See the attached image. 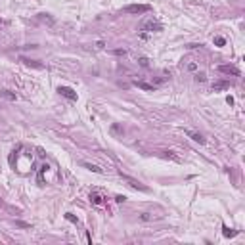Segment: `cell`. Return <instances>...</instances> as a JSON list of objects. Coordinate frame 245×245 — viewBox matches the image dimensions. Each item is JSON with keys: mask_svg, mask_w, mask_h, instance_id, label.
I'll list each match as a JSON object with an SVG mask.
<instances>
[{"mask_svg": "<svg viewBox=\"0 0 245 245\" xmlns=\"http://www.w3.org/2000/svg\"><path fill=\"white\" fill-rule=\"evenodd\" d=\"M27 65H33V67H38V69H42V63H37V61H29V59H23Z\"/></svg>", "mask_w": 245, "mask_h": 245, "instance_id": "15", "label": "cell"}, {"mask_svg": "<svg viewBox=\"0 0 245 245\" xmlns=\"http://www.w3.org/2000/svg\"><path fill=\"white\" fill-rule=\"evenodd\" d=\"M0 98H6V100L14 102L17 96H15V92H12V90H0Z\"/></svg>", "mask_w": 245, "mask_h": 245, "instance_id": "8", "label": "cell"}, {"mask_svg": "<svg viewBox=\"0 0 245 245\" xmlns=\"http://www.w3.org/2000/svg\"><path fill=\"white\" fill-rule=\"evenodd\" d=\"M215 44H216V46H224L226 40H224L222 37H215Z\"/></svg>", "mask_w": 245, "mask_h": 245, "instance_id": "14", "label": "cell"}, {"mask_svg": "<svg viewBox=\"0 0 245 245\" xmlns=\"http://www.w3.org/2000/svg\"><path fill=\"white\" fill-rule=\"evenodd\" d=\"M222 234L226 235V238H234V235H238V232L232 230V228H228V226H224V228H222Z\"/></svg>", "mask_w": 245, "mask_h": 245, "instance_id": "12", "label": "cell"}, {"mask_svg": "<svg viewBox=\"0 0 245 245\" xmlns=\"http://www.w3.org/2000/svg\"><path fill=\"white\" fill-rule=\"evenodd\" d=\"M140 65H142V67H147V65H150V61H147V58H140Z\"/></svg>", "mask_w": 245, "mask_h": 245, "instance_id": "18", "label": "cell"}, {"mask_svg": "<svg viewBox=\"0 0 245 245\" xmlns=\"http://www.w3.org/2000/svg\"><path fill=\"white\" fill-rule=\"evenodd\" d=\"M0 203H2V199H0Z\"/></svg>", "mask_w": 245, "mask_h": 245, "instance_id": "24", "label": "cell"}, {"mask_svg": "<svg viewBox=\"0 0 245 245\" xmlns=\"http://www.w3.org/2000/svg\"><path fill=\"white\" fill-rule=\"evenodd\" d=\"M228 82H226V81H218V82H213V90L215 92H218V90H226V88H228Z\"/></svg>", "mask_w": 245, "mask_h": 245, "instance_id": "9", "label": "cell"}, {"mask_svg": "<svg viewBox=\"0 0 245 245\" xmlns=\"http://www.w3.org/2000/svg\"><path fill=\"white\" fill-rule=\"evenodd\" d=\"M218 71L224 73V75H234V77H239V71L235 69L234 65H220L218 67Z\"/></svg>", "mask_w": 245, "mask_h": 245, "instance_id": "4", "label": "cell"}, {"mask_svg": "<svg viewBox=\"0 0 245 245\" xmlns=\"http://www.w3.org/2000/svg\"><path fill=\"white\" fill-rule=\"evenodd\" d=\"M4 25H8V21H4V19H0V27H4Z\"/></svg>", "mask_w": 245, "mask_h": 245, "instance_id": "23", "label": "cell"}, {"mask_svg": "<svg viewBox=\"0 0 245 245\" xmlns=\"http://www.w3.org/2000/svg\"><path fill=\"white\" fill-rule=\"evenodd\" d=\"M151 218H153L151 213H142V215H140V220H144V222L146 220H151Z\"/></svg>", "mask_w": 245, "mask_h": 245, "instance_id": "13", "label": "cell"}, {"mask_svg": "<svg viewBox=\"0 0 245 245\" xmlns=\"http://www.w3.org/2000/svg\"><path fill=\"white\" fill-rule=\"evenodd\" d=\"M65 218H67V220H71V222H75V224H77V218H75V216H73L71 213H67V215H65Z\"/></svg>", "mask_w": 245, "mask_h": 245, "instance_id": "19", "label": "cell"}, {"mask_svg": "<svg viewBox=\"0 0 245 245\" xmlns=\"http://www.w3.org/2000/svg\"><path fill=\"white\" fill-rule=\"evenodd\" d=\"M125 199H127L125 195H117V197H115V201H117V203H122V201H125Z\"/></svg>", "mask_w": 245, "mask_h": 245, "instance_id": "20", "label": "cell"}, {"mask_svg": "<svg viewBox=\"0 0 245 245\" xmlns=\"http://www.w3.org/2000/svg\"><path fill=\"white\" fill-rule=\"evenodd\" d=\"M90 201H92V203L94 205H102L103 203V197H102V194H100V191H90Z\"/></svg>", "mask_w": 245, "mask_h": 245, "instance_id": "7", "label": "cell"}, {"mask_svg": "<svg viewBox=\"0 0 245 245\" xmlns=\"http://www.w3.org/2000/svg\"><path fill=\"white\" fill-rule=\"evenodd\" d=\"M188 69H190V71H195L197 65H195V63H188Z\"/></svg>", "mask_w": 245, "mask_h": 245, "instance_id": "21", "label": "cell"}, {"mask_svg": "<svg viewBox=\"0 0 245 245\" xmlns=\"http://www.w3.org/2000/svg\"><path fill=\"white\" fill-rule=\"evenodd\" d=\"M113 54H115V56H127V50H113Z\"/></svg>", "mask_w": 245, "mask_h": 245, "instance_id": "17", "label": "cell"}, {"mask_svg": "<svg viewBox=\"0 0 245 245\" xmlns=\"http://www.w3.org/2000/svg\"><path fill=\"white\" fill-rule=\"evenodd\" d=\"M121 176H122V180H125V182H128V186H130V188L140 190V191H147V188H146V186H142V184H140L136 178H130L128 174H122V172H121Z\"/></svg>", "mask_w": 245, "mask_h": 245, "instance_id": "2", "label": "cell"}, {"mask_svg": "<svg viewBox=\"0 0 245 245\" xmlns=\"http://www.w3.org/2000/svg\"><path fill=\"white\" fill-rule=\"evenodd\" d=\"M82 167H84V169H88V171H92V172H98V174L103 172V171L98 167V165H92V163H82Z\"/></svg>", "mask_w": 245, "mask_h": 245, "instance_id": "11", "label": "cell"}, {"mask_svg": "<svg viewBox=\"0 0 245 245\" xmlns=\"http://www.w3.org/2000/svg\"><path fill=\"white\" fill-rule=\"evenodd\" d=\"M125 14H144V12H150V6L146 4H130V6H125L122 8Z\"/></svg>", "mask_w": 245, "mask_h": 245, "instance_id": "1", "label": "cell"}, {"mask_svg": "<svg viewBox=\"0 0 245 245\" xmlns=\"http://www.w3.org/2000/svg\"><path fill=\"white\" fill-rule=\"evenodd\" d=\"M134 84L138 86V88H142V90H155V86L153 84H147V82H142V81H134Z\"/></svg>", "mask_w": 245, "mask_h": 245, "instance_id": "10", "label": "cell"}, {"mask_svg": "<svg viewBox=\"0 0 245 245\" xmlns=\"http://www.w3.org/2000/svg\"><path fill=\"white\" fill-rule=\"evenodd\" d=\"M195 81L197 82H205V73H197L195 75Z\"/></svg>", "mask_w": 245, "mask_h": 245, "instance_id": "16", "label": "cell"}, {"mask_svg": "<svg viewBox=\"0 0 245 245\" xmlns=\"http://www.w3.org/2000/svg\"><path fill=\"white\" fill-rule=\"evenodd\" d=\"M58 92H59L61 96H65L67 100H71V102H75V100H77V92H75L73 88H69V86H59Z\"/></svg>", "mask_w": 245, "mask_h": 245, "instance_id": "3", "label": "cell"}, {"mask_svg": "<svg viewBox=\"0 0 245 245\" xmlns=\"http://www.w3.org/2000/svg\"><path fill=\"white\" fill-rule=\"evenodd\" d=\"M163 27L157 21H144L142 23V31H161Z\"/></svg>", "mask_w": 245, "mask_h": 245, "instance_id": "5", "label": "cell"}, {"mask_svg": "<svg viewBox=\"0 0 245 245\" xmlns=\"http://www.w3.org/2000/svg\"><path fill=\"white\" fill-rule=\"evenodd\" d=\"M184 132H186V136H190L191 140H194V142H199V144H203V142H205L203 136H201L199 132H194V130H190V128H186Z\"/></svg>", "mask_w": 245, "mask_h": 245, "instance_id": "6", "label": "cell"}, {"mask_svg": "<svg viewBox=\"0 0 245 245\" xmlns=\"http://www.w3.org/2000/svg\"><path fill=\"white\" fill-rule=\"evenodd\" d=\"M17 226H21V228H29V224H27V222H21V220L17 222Z\"/></svg>", "mask_w": 245, "mask_h": 245, "instance_id": "22", "label": "cell"}]
</instances>
